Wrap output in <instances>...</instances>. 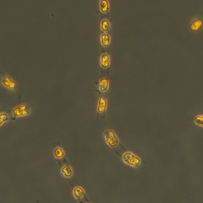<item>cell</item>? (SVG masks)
Masks as SVG:
<instances>
[{
    "mask_svg": "<svg viewBox=\"0 0 203 203\" xmlns=\"http://www.w3.org/2000/svg\"><path fill=\"white\" fill-rule=\"evenodd\" d=\"M61 171L64 176L67 178L71 177L73 174L72 168L68 165L64 166L62 169Z\"/></svg>",
    "mask_w": 203,
    "mask_h": 203,
    "instance_id": "obj_8",
    "label": "cell"
},
{
    "mask_svg": "<svg viewBox=\"0 0 203 203\" xmlns=\"http://www.w3.org/2000/svg\"><path fill=\"white\" fill-rule=\"evenodd\" d=\"M85 193V190L80 187H76L73 190L74 196L77 199H81Z\"/></svg>",
    "mask_w": 203,
    "mask_h": 203,
    "instance_id": "obj_6",
    "label": "cell"
},
{
    "mask_svg": "<svg viewBox=\"0 0 203 203\" xmlns=\"http://www.w3.org/2000/svg\"><path fill=\"white\" fill-rule=\"evenodd\" d=\"M108 81L107 79L103 78L100 81V90L102 91H107L108 88Z\"/></svg>",
    "mask_w": 203,
    "mask_h": 203,
    "instance_id": "obj_12",
    "label": "cell"
},
{
    "mask_svg": "<svg viewBox=\"0 0 203 203\" xmlns=\"http://www.w3.org/2000/svg\"><path fill=\"white\" fill-rule=\"evenodd\" d=\"M123 160L126 164L133 167H137L139 165V158L130 152H126L123 156Z\"/></svg>",
    "mask_w": 203,
    "mask_h": 203,
    "instance_id": "obj_2",
    "label": "cell"
},
{
    "mask_svg": "<svg viewBox=\"0 0 203 203\" xmlns=\"http://www.w3.org/2000/svg\"><path fill=\"white\" fill-rule=\"evenodd\" d=\"M104 135L106 142L110 147L114 148L117 146L118 144L119 140L113 131L106 130L104 133Z\"/></svg>",
    "mask_w": 203,
    "mask_h": 203,
    "instance_id": "obj_1",
    "label": "cell"
},
{
    "mask_svg": "<svg viewBox=\"0 0 203 203\" xmlns=\"http://www.w3.org/2000/svg\"><path fill=\"white\" fill-rule=\"evenodd\" d=\"M1 82L2 85L8 89L9 90L14 91L15 90L16 83L9 76H4L1 79Z\"/></svg>",
    "mask_w": 203,
    "mask_h": 203,
    "instance_id": "obj_4",
    "label": "cell"
},
{
    "mask_svg": "<svg viewBox=\"0 0 203 203\" xmlns=\"http://www.w3.org/2000/svg\"><path fill=\"white\" fill-rule=\"evenodd\" d=\"M202 21L201 18L196 17L192 20L190 23V28L194 32L199 31L201 27Z\"/></svg>",
    "mask_w": 203,
    "mask_h": 203,
    "instance_id": "obj_5",
    "label": "cell"
},
{
    "mask_svg": "<svg viewBox=\"0 0 203 203\" xmlns=\"http://www.w3.org/2000/svg\"><path fill=\"white\" fill-rule=\"evenodd\" d=\"M101 43L104 46H107L110 43V37L108 35L104 34L102 35L101 38Z\"/></svg>",
    "mask_w": 203,
    "mask_h": 203,
    "instance_id": "obj_10",
    "label": "cell"
},
{
    "mask_svg": "<svg viewBox=\"0 0 203 203\" xmlns=\"http://www.w3.org/2000/svg\"><path fill=\"white\" fill-rule=\"evenodd\" d=\"M54 154L56 158H61L64 156V152L61 148H57L54 151Z\"/></svg>",
    "mask_w": 203,
    "mask_h": 203,
    "instance_id": "obj_14",
    "label": "cell"
},
{
    "mask_svg": "<svg viewBox=\"0 0 203 203\" xmlns=\"http://www.w3.org/2000/svg\"><path fill=\"white\" fill-rule=\"evenodd\" d=\"M101 29L105 32H108L110 29V24L109 22L106 20H104L101 22Z\"/></svg>",
    "mask_w": 203,
    "mask_h": 203,
    "instance_id": "obj_13",
    "label": "cell"
},
{
    "mask_svg": "<svg viewBox=\"0 0 203 203\" xmlns=\"http://www.w3.org/2000/svg\"><path fill=\"white\" fill-rule=\"evenodd\" d=\"M101 65L104 68L108 67L110 64V58L107 54H104L101 57Z\"/></svg>",
    "mask_w": 203,
    "mask_h": 203,
    "instance_id": "obj_7",
    "label": "cell"
},
{
    "mask_svg": "<svg viewBox=\"0 0 203 203\" xmlns=\"http://www.w3.org/2000/svg\"><path fill=\"white\" fill-rule=\"evenodd\" d=\"M100 8L101 12L103 13L107 12L109 10V5L108 1L106 0L101 1L100 3Z\"/></svg>",
    "mask_w": 203,
    "mask_h": 203,
    "instance_id": "obj_11",
    "label": "cell"
},
{
    "mask_svg": "<svg viewBox=\"0 0 203 203\" xmlns=\"http://www.w3.org/2000/svg\"><path fill=\"white\" fill-rule=\"evenodd\" d=\"M30 113V109L29 106L23 105L17 107L14 109L13 112L15 117H19L29 114Z\"/></svg>",
    "mask_w": 203,
    "mask_h": 203,
    "instance_id": "obj_3",
    "label": "cell"
},
{
    "mask_svg": "<svg viewBox=\"0 0 203 203\" xmlns=\"http://www.w3.org/2000/svg\"><path fill=\"white\" fill-rule=\"evenodd\" d=\"M8 120V116L5 114H2L1 115V124L2 123Z\"/></svg>",
    "mask_w": 203,
    "mask_h": 203,
    "instance_id": "obj_15",
    "label": "cell"
},
{
    "mask_svg": "<svg viewBox=\"0 0 203 203\" xmlns=\"http://www.w3.org/2000/svg\"><path fill=\"white\" fill-rule=\"evenodd\" d=\"M106 102L105 99L103 97L100 98L99 101L98 111L100 113H103L106 110Z\"/></svg>",
    "mask_w": 203,
    "mask_h": 203,
    "instance_id": "obj_9",
    "label": "cell"
}]
</instances>
